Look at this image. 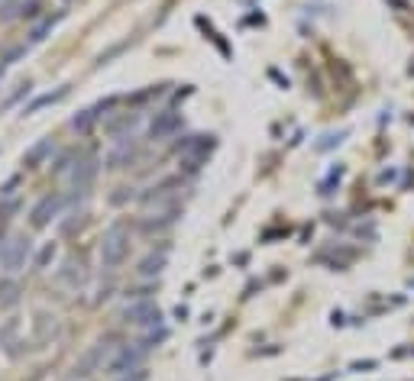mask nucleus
Here are the masks:
<instances>
[{
  "mask_svg": "<svg viewBox=\"0 0 414 381\" xmlns=\"http://www.w3.org/2000/svg\"><path fill=\"white\" fill-rule=\"evenodd\" d=\"M126 252H130V232L123 223H113L110 230L101 236V265L107 271L120 269L123 259H126Z\"/></svg>",
  "mask_w": 414,
  "mask_h": 381,
  "instance_id": "1",
  "label": "nucleus"
},
{
  "mask_svg": "<svg viewBox=\"0 0 414 381\" xmlns=\"http://www.w3.org/2000/svg\"><path fill=\"white\" fill-rule=\"evenodd\" d=\"M175 130H181V113L179 110H162L156 113V120L149 123V136L152 139H165Z\"/></svg>",
  "mask_w": 414,
  "mask_h": 381,
  "instance_id": "6",
  "label": "nucleus"
},
{
  "mask_svg": "<svg viewBox=\"0 0 414 381\" xmlns=\"http://www.w3.org/2000/svg\"><path fill=\"white\" fill-rule=\"evenodd\" d=\"M142 355H146V346H142V343L120 346V349L113 353V359H110V362H107V375H110V378H123V375L140 372Z\"/></svg>",
  "mask_w": 414,
  "mask_h": 381,
  "instance_id": "2",
  "label": "nucleus"
},
{
  "mask_svg": "<svg viewBox=\"0 0 414 381\" xmlns=\"http://www.w3.org/2000/svg\"><path fill=\"white\" fill-rule=\"evenodd\" d=\"M97 120H101V110H97V107H94V110L78 113L75 120H72V126H75V130H81V133H85V130H91V126H94Z\"/></svg>",
  "mask_w": 414,
  "mask_h": 381,
  "instance_id": "11",
  "label": "nucleus"
},
{
  "mask_svg": "<svg viewBox=\"0 0 414 381\" xmlns=\"http://www.w3.org/2000/svg\"><path fill=\"white\" fill-rule=\"evenodd\" d=\"M94 175H97V165H94V162H81V168H75V185H78V187L91 185V181H94Z\"/></svg>",
  "mask_w": 414,
  "mask_h": 381,
  "instance_id": "10",
  "label": "nucleus"
},
{
  "mask_svg": "<svg viewBox=\"0 0 414 381\" xmlns=\"http://www.w3.org/2000/svg\"><path fill=\"white\" fill-rule=\"evenodd\" d=\"M65 97H68V87H58V91L39 94L36 101H33V103H26V107H23V113H26V117H29V113H39V110H42V107H56V103H62V101H65Z\"/></svg>",
  "mask_w": 414,
  "mask_h": 381,
  "instance_id": "8",
  "label": "nucleus"
},
{
  "mask_svg": "<svg viewBox=\"0 0 414 381\" xmlns=\"http://www.w3.org/2000/svg\"><path fill=\"white\" fill-rule=\"evenodd\" d=\"M29 252H33V242L26 239V236H10L3 246H0V269L3 271H19L23 265H26Z\"/></svg>",
  "mask_w": 414,
  "mask_h": 381,
  "instance_id": "3",
  "label": "nucleus"
},
{
  "mask_svg": "<svg viewBox=\"0 0 414 381\" xmlns=\"http://www.w3.org/2000/svg\"><path fill=\"white\" fill-rule=\"evenodd\" d=\"M123 320L133 326H159L162 323V310L156 300H136V304H130L126 310H123Z\"/></svg>",
  "mask_w": 414,
  "mask_h": 381,
  "instance_id": "4",
  "label": "nucleus"
},
{
  "mask_svg": "<svg viewBox=\"0 0 414 381\" xmlns=\"http://www.w3.org/2000/svg\"><path fill=\"white\" fill-rule=\"evenodd\" d=\"M165 269V255H149V259H142L140 262V275L142 278H152V275H159V271Z\"/></svg>",
  "mask_w": 414,
  "mask_h": 381,
  "instance_id": "9",
  "label": "nucleus"
},
{
  "mask_svg": "<svg viewBox=\"0 0 414 381\" xmlns=\"http://www.w3.org/2000/svg\"><path fill=\"white\" fill-rule=\"evenodd\" d=\"M62 207H65V197H62V194H46L36 207H33V214H29V217H33V226H36V230L49 226L58 214H62Z\"/></svg>",
  "mask_w": 414,
  "mask_h": 381,
  "instance_id": "5",
  "label": "nucleus"
},
{
  "mask_svg": "<svg viewBox=\"0 0 414 381\" xmlns=\"http://www.w3.org/2000/svg\"><path fill=\"white\" fill-rule=\"evenodd\" d=\"M17 285L13 281H0V304H13L17 300Z\"/></svg>",
  "mask_w": 414,
  "mask_h": 381,
  "instance_id": "13",
  "label": "nucleus"
},
{
  "mask_svg": "<svg viewBox=\"0 0 414 381\" xmlns=\"http://www.w3.org/2000/svg\"><path fill=\"white\" fill-rule=\"evenodd\" d=\"M56 259V246H46V249L39 252V259H36V269H46L49 262Z\"/></svg>",
  "mask_w": 414,
  "mask_h": 381,
  "instance_id": "14",
  "label": "nucleus"
},
{
  "mask_svg": "<svg viewBox=\"0 0 414 381\" xmlns=\"http://www.w3.org/2000/svg\"><path fill=\"white\" fill-rule=\"evenodd\" d=\"M130 158H133V146H130V142H123L120 149L107 158V165H110V168H123V162H130Z\"/></svg>",
  "mask_w": 414,
  "mask_h": 381,
  "instance_id": "12",
  "label": "nucleus"
},
{
  "mask_svg": "<svg viewBox=\"0 0 414 381\" xmlns=\"http://www.w3.org/2000/svg\"><path fill=\"white\" fill-rule=\"evenodd\" d=\"M52 152H56V139H49V136H46V139H39L33 149H26V155H23V165H26V168H39L49 155H52Z\"/></svg>",
  "mask_w": 414,
  "mask_h": 381,
  "instance_id": "7",
  "label": "nucleus"
}]
</instances>
